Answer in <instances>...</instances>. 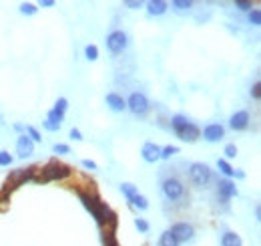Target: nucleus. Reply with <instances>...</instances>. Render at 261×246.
Here are the masks:
<instances>
[{
    "mask_svg": "<svg viewBox=\"0 0 261 246\" xmlns=\"http://www.w3.org/2000/svg\"><path fill=\"white\" fill-rule=\"evenodd\" d=\"M141 156H143V160H145V162L155 164L157 160H161V147H159L157 143L147 141V143L143 145V150H141Z\"/></svg>",
    "mask_w": 261,
    "mask_h": 246,
    "instance_id": "9d476101",
    "label": "nucleus"
},
{
    "mask_svg": "<svg viewBox=\"0 0 261 246\" xmlns=\"http://www.w3.org/2000/svg\"><path fill=\"white\" fill-rule=\"evenodd\" d=\"M107 105H109L113 111H125V109H127V101H125L119 93H109V95H107Z\"/></svg>",
    "mask_w": 261,
    "mask_h": 246,
    "instance_id": "2eb2a0df",
    "label": "nucleus"
},
{
    "mask_svg": "<svg viewBox=\"0 0 261 246\" xmlns=\"http://www.w3.org/2000/svg\"><path fill=\"white\" fill-rule=\"evenodd\" d=\"M40 4H42V6H54V2H52V0H42Z\"/></svg>",
    "mask_w": 261,
    "mask_h": 246,
    "instance_id": "58836bf2",
    "label": "nucleus"
},
{
    "mask_svg": "<svg viewBox=\"0 0 261 246\" xmlns=\"http://www.w3.org/2000/svg\"><path fill=\"white\" fill-rule=\"evenodd\" d=\"M159 244H161V246H179V242H177V240H175V236H173V234L167 230V232H163V234H161V240H159Z\"/></svg>",
    "mask_w": 261,
    "mask_h": 246,
    "instance_id": "412c9836",
    "label": "nucleus"
},
{
    "mask_svg": "<svg viewBox=\"0 0 261 246\" xmlns=\"http://www.w3.org/2000/svg\"><path fill=\"white\" fill-rule=\"evenodd\" d=\"M135 226H137L141 232H147V230H149V222H145L143 218H137V220H135Z\"/></svg>",
    "mask_w": 261,
    "mask_h": 246,
    "instance_id": "2f4dec72",
    "label": "nucleus"
},
{
    "mask_svg": "<svg viewBox=\"0 0 261 246\" xmlns=\"http://www.w3.org/2000/svg\"><path fill=\"white\" fill-rule=\"evenodd\" d=\"M121 192L127 196V200H129V202L137 196V194H139V190H137L133 184H121Z\"/></svg>",
    "mask_w": 261,
    "mask_h": 246,
    "instance_id": "4be33fe9",
    "label": "nucleus"
},
{
    "mask_svg": "<svg viewBox=\"0 0 261 246\" xmlns=\"http://www.w3.org/2000/svg\"><path fill=\"white\" fill-rule=\"evenodd\" d=\"M217 166H219V170H221L225 176H235V170H233L225 160H219V162H217Z\"/></svg>",
    "mask_w": 261,
    "mask_h": 246,
    "instance_id": "a878e982",
    "label": "nucleus"
},
{
    "mask_svg": "<svg viewBox=\"0 0 261 246\" xmlns=\"http://www.w3.org/2000/svg\"><path fill=\"white\" fill-rule=\"evenodd\" d=\"M64 117H60V115H56L54 111H48V117H46V121H42V125L48 129V131H56L58 127H60V121H62Z\"/></svg>",
    "mask_w": 261,
    "mask_h": 246,
    "instance_id": "f3484780",
    "label": "nucleus"
},
{
    "mask_svg": "<svg viewBox=\"0 0 261 246\" xmlns=\"http://www.w3.org/2000/svg\"><path fill=\"white\" fill-rule=\"evenodd\" d=\"M71 176V168L58 162H50L46 168H42V174L36 178L38 182H52V180H64Z\"/></svg>",
    "mask_w": 261,
    "mask_h": 246,
    "instance_id": "7ed1b4c3",
    "label": "nucleus"
},
{
    "mask_svg": "<svg viewBox=\"0 0 261 246\" xmlns=\"http://www.w3.org/2000/svg\"><path fill=\"white\" fill-rule=\"evenodd\" d=\"M127 107H129L137 117H143V115H147V113H149L151 103H149L147 95H143V93H133V95L129 97V101H127Z\"/></svg>",
    "mask_w": 261,
    "mask_h": 246,
    "instance_id": "0eeeda50",
    "label": "nucleus"
},
{
    "mask_svg": "<svg viewBox=\"0 0 261 246\" xmlns=\"http://www.w3.org/2000/svg\"><path fill=\"white\" fill-rule=\"evenodd\" d=\"M171 127H173V131H175L183 141H189V143L197 141V137L201 135L199 127H197L195 123H191V121H189L187 117H183V115H175V117L171 119Z\"/></svg>",
    "mask_w": 261,
    "mask_h": 246,
    "instance_id": "f03ea898",
    "label": "nucleus"
},
{
    "mask_svg": "<svg viewBox=\"0 0 261 246\" xmlns=\"http://www.w3.org/2000/svg\"><path fill=\"white\" fill-rule=\"evenodd\" d=\"M129 8H141V2H137V0H129V2H125Z\"/></svg>",
    "mask_w": 261,
    "mask_h": 246,
    "instance_id": "4c0bfd02",
    "label": "nucleus"
},
{
    "mask_svg": "<svg viewBox=\"0 0 261 246\" xmlns=\"http://www.w3.org/2000/svg\"><path fill=\"white\" fill-rule=\"evenodd\" d=\"M26 133L30 135V141H32V143H34V141H40V139H42V137H40V133H38V131H36V129H34L32 125H28V127H26Z\"/></svg>",
    "mask_w": 261,
    "mask_h": 246,
    "instance_id": "cd10ccee",
    "label": "nucleus"
},
{
    "mask_svg": "<svg viewBox=\"0 0 261 246\" xmlns=\"http://www.w3.org/2000/svg\"><path fill=\"white\" fill-rule=\"evenodd\" d=\"M175 154H179V147H177V145H167V147L161 150V158H163V160H169V158L175 156Z\"/></svg>",
    "mask_w": 261,
    "mask_h": 246,
    "instance_id": "b1692460",
    "label": "nucleus"
},
{
    "mask_svg": "<svg viewBox=\"0 0 261 246\" xmlns=\"http://www.w3.org/2000/svg\"><path fill=\"white\" fill-rule=\"evenodd\" d=\"M67 107H69V101H67L64 97H60V99H58V101L54 103V109H52V111H54L56 115L64 117V113H67Z\"/></svg>",
    "mask_w": 261,
    "mask_h": 246,
    "instance_id": "aec40b11",
    "label": "nucleus"
},
{
    "mask_svg": "<svg viewBox=\"0 0 261 246\" xmlns=\"http://www.w3.org/2000/svg\"><path fill=\"white\" fill-rule=\"evenodd\" d=\"M83 166H85V168H89V170H97V164H95V162H91V160H85V162H83Z\"/></svg>",
    "mask_w": 261,
    "mask_h": 246,
    "instance_id": "e433bc0d",
    "label": "nucleus"
},
{
    "mask_svg": "<svg viewBox=\"0 0 261 246\" xmlns=\"http://www.w3.org/2000/svg\"><path fill=\"white\" fill-rule=\"evenodd\" d=\"M249 22H251L253 26H259L261 24V12L257 8H251V10H249Z\"/></svg>",
    "mask_w": 261,
    "mask_h": 246,
    "instance_id": "bb28decb",
    "label": "nucleus"
},
{
    "mask_svg": "<svg viewBox=\"0 0 261 246\" xmlns=\"http://www.w3.org/2000/svg\"><path fill=\"white\" fill-rule=\"evenodd\" d=\"M213 174H211V168L207 164H191L189 168V180L197 186V188H207L209 182H211Z\"/></svg>",
    "mask_w": 261,
    "mask_h": 246,
    "instance_id": "20e7f679",
    "label": "nucleus"
},
{
    "mask_svg": "<svg viewBox=\"0 0 261 246\" xmlns=\"http://www.w3.org/2000/svg\"><path fill=\"white\" fill-rule=\"evenodd\" d=\"M85 55H87L89 61H97V59H99V48H97L95 44H89V46L85 48Z\"/></svg>",
    "mask_w": 261,
    "mask_h": 246,
    "instance_id": "393cba45",
    "label": "nucleus"
},
{
    "mask_svg": "<svg viewBox=\"0 0 261 246\" xmlns=\"http://www.w3.org/2000/svg\"><path fill=\"white\" fill-rule=\"evenodd\" d=\"M167 2H163V0H151L149 4H147V10H149V14L151 16H161V14H165L167 12Z\"/></svg>",
    "mask_w": 261,
    "mask_h": 246,
    "instance_id": "dca6fc26",
    "label": "nucleus"
},
{
    "mask_svg": "<svg viewBox=\"0 0 261 246\" xmlns=\"http://www.w3.org/2000/svg\"><path fill=\"white\" fill-rule=\"evenodd\" d=\"M255 218H257V220H259V218H261V210H259V206L255 208Z\"/></svg>",
    "mask_w": 261,
    "mask_h": 246,
    "instance_id": "ea45409f",
    "label": "nucleus"
},
{
    "mask_svg": "<svg viewBox=\"0 0 261 246\" xmlns=\"http://www.w3.org/2000/svg\"><path fill=\"white\" fill-rule=\"evenodd\" d=\"M12 164V158H10V154H6V152H0V166H10Z\"/></svg>",
    "mask_w": 261,
    "mask_h": 246,
    "instance_id": "473e14b6",
    "label": "nucleus"
},
{
    "mask_svg": "<svg viewBox=\"0 0 261 246\" xmlns=\"http://www.w3.org/2000/svg\"><path fill=\"white\" fill-rule=\"evenodd\" d=\"M34 174H36V168H34V166H32V168H22V170H16V172L8 178V182H12V184L20 186L22 182L32 180V178H34Z\"/></svg>",
    "mask_w": 261,
    "mask_h": 246,
    "instance_id": "ddd939ff",
    "label": "nucleus"
},
{
    "mask_svg": "<svg viewBox=\"0 0 261 246\" xmlns=\"http://www.w3.org/2000/svg\"><path fill=\"white\" fill-rule=\"evenodd\" d=\"M16 154H18L20 160H24V158H28V156L34 154V143L30 141V137H26V135H20L18 137V141H16Z\"/></svg>",
    "mask_w": 261,
    "mask_h": 246,
    "instance_id": "1a4fd4ad",
    "label": "nucleus"
},
{
    "mask_svg": "<svg viewBox=\"0 0 261 246\" xmlns=\"http://www.w3.org/2000/svg\"><path fill=\"white\" fill-rule=\"evenodd\" d=\"M191 8H193V2L191 0H175L173 2V10L177 14H187Z\"/></svg>",
    "mask_w": 261,
    "mask_h": 246,
    "instance_id": "6ab92c4d",
    "label": "nucleus"
},
{
    "mask_svg": "<svg viewBox=\"0 0 261 246\" xmlns=\"http://www.w3.org/2000/svg\"><path fill=\"white\" fill-rule=\"evenodd\" d=\"M169 232L175 236V240H177V242H187V240H191V238H193V234H195L193 226H191V224H187V222H177V224H173Z\"/></svg>",
    "mask_w": 261,
    "mask_h": 246,
    "instance_id": "6e6552de",
    "label": "nucleus"
},
{
    "mask_svg": "<svg viewBox=\"0 0 261 246\" xmlns=\"http://www.w3.org/2000/svg\"><path fill=\"white\" fill-rule=\"evenodd\" d=\"M221 246H243V242H241L239 234H235V232H225V234L221 236Z\"/></svg>",
    "mask_w": 261,
    "mask_h": 246,
    "instance_id": "a211bd4d",
    "label": "nucleus"
},
{
    "mask_svg": "<svg viewBox=\"0 0 261 246\" xmlns=\"http://www.w3.org/2000/svg\"><path fill=\"white\" fill-rule=\"evenodd\" d=\"M229 125H231V129H235V131L247 129V125H249V113H247V111H237V113H233L231 119H229Z\"/></svg>",
    "mask_w": 261,
    "mask_h": 246,
    "instance_id": "9b49d317",
    "label": "nucleus"
},
{
    "mask_svg": "<svg viewBox=\"0 0 261 246\" xmlns=\"http://www.w3.org/2000/svg\"><path fill=\"white\" fill-rule=\"evenodd\" d=\"M217 190H219V196H221L223 202L229 200V198H233V196H237V188H235V184L231 180H219Z\"/></svg>",
    "mask_w": 261,
    "mask_h": 246,
    "instance_id": "4468645a",
    "label": "nucleus"
},
{
    "mask_svg": "<svg viewBox=\"0 0 261 246\" xmlns=\"http://www.w3.org/2000/svg\"><path fill=\"white\" fill-rule=\"evenodd\" d=\"M79 196H81V202L85 204V208L95 216V220L99 222V226H105L107 222H115V216L111 214V210L99 198H95L91 194H85V192H81Z\"/></svg>",
    "mask_w": 261,
    "mask_h": 246,
    "instance_id": "f257e3e1",
    "label": "nucleus"
},
{
    "mask_svg": "<svg viewBox=\"0 0 261 246\" xmlns=\"http://www.w3.org/2000/svg\"><path fill=\"white\" fill-rule=\"evenodd\" d=\"M130 202H133V204H135L139 210H147V208H149V202H147V198H145V196H141V194H137V196H135Z\"/></svg>",
    "mask_w": 261,
    "mask_h": 246,
    "instance_id": "5701e85b",
    "label": "nucleus"
},
{
    "mask_svg": "<svg viewBox=\"0 0 261 246\" xmlns=\"http://www.w3.org/2000/svg\"><path fill=\"white\" fill-rule=\"evenodd\" d=\"M161 190H163L165 198L171 200V202H177V200H181L185 196V186L177 178H165L163 184H161Z\"/></svg>",
    "mask_w": 261,
    "mask_h": 246,
    "instance_id": "39448f33",
    "label": "nucleus"
},
{
    "mask_svg": "<svg viewBox=\"0 0 261 246\" xmlns=\"http://www.w3.org/2000/svg\"><path fill=\"white\" fill-rule=\"evenodd\" d=\"M251 95H253V99H259L261 97V85L259 83H253V87H251Z\"/></svg>",
    "mask_w": 261,
    "mask_h": 246,
    "instance_id": "f704fd0d",
    "label": "nucleus"
},
{
    "mask_svg": "<svg viewBox=\"0 0 261 246\" xmlns=\"http://www.w3.org/2000/svg\"><path fill=\"white\" fill-rule=\"evenodd\" d=\"M225 156L231 160V158H235L237 156V147L233 145V143H229V145H225Z\"/></svg>",
    "mask_w": 261,
    "mask_h": 246,
    "instance_id": "7c9ffc66",
    "label": "nucleus"
},
{
    "mask_svg": "<svg viewBox=\"0 0 261 246\" xmlns=\"http://www.w3.org/2000/svg\"><path fill=\"white\" fill-rule=\"evenodd\" d=\"M71 137H73V139H77V141H81V139H83V135H81V131H79V129H71Z\"/></svg>",
    "mask_w": 261,
    "mask_h": 246,
    "instance_id": "c9c22d12",
    "label": "nucleus"
},
{
    "mask_svg": "<svg viewBox=\"0 0 261 246\" xmlns=\"http://www.w3.org/2000/svg\"><path fill=\"white\" fill-rule=\"evenodd\" d=\"M52 152H54V154H69V152H71V147H69V145H64V143H56V145L52 147Z\"/></svg>",
    "mask_w": 261,
    "mask_h": 246,
    "instance_id": "c756f323",
    "label": "nucleus"
},
{
    "mask_svg": "<svg viewBox=\"0 0 261 246\" xmlns=\"http://www.w3.org/2000/svg\"><path fill=\"white\" fill-rule=\"evenodd\" d=\"M129 44V36L123 32V30H113L109 36H107V48L113 53V55H121Z\"/></svg>",
    "mask_w": 261,
    "mask_h": 246,
    "instance_id": "423d86ee",
    "label": "nucleus"
},
{
    "mask_svg": "<svg viewBox=\"0 0 261 246\" xmlns=\"http://www.w3.org/2000/svg\"><path fill=\"white\" fill-rule=\"evenodd\" d=\"M20 12L22 14H36V6L34 4H22L20 6Z\"/></svg>",
    "mask_w": 261,
    "mask_h": 246,
    "instance_id": "c85d7f7f",
    "label": "nucleus"
},
{
    "mask_svg": "<svg viewBox=\"0 0 261 246\" xmlns=\"http://www.w3.org/2000/svg\"><path fill=\"white\" fill-rule=\"evenodd\" d=\"M235 6L239 8V10H251V2H245V0H235Z\"/></svg>",
    "mask_w": 261,
    "mask_h": 246,
    "instance_id": "72a5a7b5",
    "label": "nucleus"
},
{
    "mask_svg": "<svg viewBox=\"0 0 261 246\" xmlns=\"http://www.w3.org/2000/svg\"><path fill=\"white\" fill-rule=\"evenodd\" d=\"M223 135H225V129H223V125H219V123H209L205 129H203V137L207 139V141H219V139H223Z\"/></svg>",
    "mask_w": 261,
    "mask_h": 246,
    "instance_id": "f8f14e48",
    "label": "nucleus"
}]
</instances>
